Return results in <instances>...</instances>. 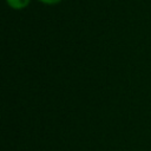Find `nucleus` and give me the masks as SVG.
<instances>
[{"mask_svg": "<svg viewBox=\"0 0 151 151\" xmlns=\"http://www.w3.org/2000/svg\"><path fill=\"white\" fill-rule=\"evenodd\" d=\"M31 0H6L7 5L13 9H22L28 6Z\"/></svg>", "mask_w": 151, "mask_h": 151, "instance_id": "1", "label": "nucleus"}, {"mask_svg": "<svg viewBox=\"0 0 151 151\" xmlns=\"http://www.w3.org/2000/svg\"><path fill=\"white\" fill-rule=\"evenodd\" d=\"M39 1H41V2L45 4V5H57V4H59L61 0H39Z\"/></svg>", "mask_w": 151, "mask_h": 151, "instance_id": "2", "label": "nucleus"}]
</instances>
